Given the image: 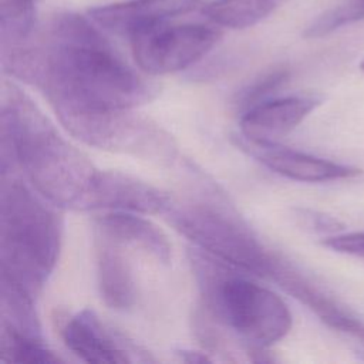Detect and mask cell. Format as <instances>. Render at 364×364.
<instances>
[{
	"label": "cell",
	"instance_id": "603a6c76",
	"mask_svg": "<svg viewBox=\"0 0 364 364\" xmlns=\"http://www.w3.org/2000/svg\"><path fill=\"white\" fill-rule=\"evenodd\" d=\"M360 70H361V71H364V60L360 63Z\"/></svg>",
	"mask_w": 364,
	"mask_h": 364
},
{
	"label": "cell",
	"instance_id": "5b68a950",
	"mask_svg": "<svg viewBox=\"0 0 364 364\" xmlns=\"http://www.w3.org/2000/svg\"><path fill=\"white\" fill-rule=\"evenodd\" d=\"M166 215L169 223L198 250L228 266L270 279L280 259L242 216L225 205L203 200L172 205Z\"/></svg>",
	"mask_w": 364,
	"mask_h": 364
},
{
	"label": "cell",
	"instance_id": "3957f363",
	"mask_svg": "<svg viewBox=\"0 0 364 364\" xmlns=\"http://www.w3.org/2000/svg\"><path fill=\"white\" fill-rule=\"evenodd\" d=\"M55 205L18 178L3 175L0 198L1 273L33 294L47 283L63 242Z\"/></svg>",
	"mask_w": 364,
	"mask_h": 364
},
{
	"label": "cell",
	"instance_id": "e0dca14e",
	"mask_svg": "<svg viewBox=\"0 0 364 364\" xmlns=\"http://www.w3.org/2000/svg\"><path fill=\"white\" fill-rule=\"evenodd\" d=\"M37 0H0L1 50L23 43L36 28Z\"/></svg>",
	"mask_w": 364,
	"mask_h": 364
},
{
	"label": "cell",
	"instance_id": "ffe728a7",
	"mask_svg": "<svg viewBox=\"0 0 364 364\" xmlns=\"http://www.w3.org/2000/svg\"><path fill=\"white\" fill-rule=\"evenodd\" d=\"M289 70L284 67H277L269 70L249 82L236 94V104L245 111L250 107L267 100V97L280 88L289 80Z\"/></svg>",
	"mask_w": 364,
	"mask_h": 364
},
{
	"label": "cell",
	"instance_id": "30bf717a",
	"mask_svg": "<svg viewBox=\"0 0 364 364\" xmlns=\"http://www.w3.org/2000/svg\"><path fill=\"white\" fill-rule=\"evenodd\" d=\"M320 104L318 95L267 98L242 114L240 132L250 142H274L303 122Z\"/></svg>",
	"mask_w": 364,
	"mask_h": 364
},
{
	"label": "cell",
	"instance_id": "9c48e42d",
	"mask_svg": "<svg viewBox=\"0 0 364 364\" xmlns=\"http://www.w3.org/2000/svg\"><path fill=\"white\" fill-rule=\"evenodd\" d=\"M202 3L203 0H127L90 9L88 17L101 28L131 38L186 14Z\"/></svg>",
	"mask_w": 364,
	"mask_h": 364
},
{
	"label": "cell",
	"instance_id": "6da1fadb",
	"mask_svg": "<svg viewBox=\"0 0 364 364\" xmlns=\"http://www.w3.org/2000/svg\"><path fill=\"white\" fill-rule=\"evenodd\" d=\"M3 68L36 85L57 117L77 111L135 109L159 92L135 73L85 17L51 14L20 44L1 50Z\"/></svg>",
	"mask_w": 364,
	"mask_h": 364
},
{
	"label": "cell",
	"instance_id": "ba28073f",
	"mask_svg": "<svg viewBox=\"0 0 364 364\" xmlns=\"http://www.w3.org/2000/svg\"><path fill=\"white\" fill-rule=\"evenodd\" d=\"M171 206V196L158 186L121 171L98 169L78 209L156 215Z\"/></svg>",
	"mask_w": 364,
	"mask_h": 364
},
{
	"label": "cell",
	"instance_id": "52a82bcc",
	"mask_svg": "<svg viewBox=\"0 0 364 364\" xmlns=\"http://www.w3.org/2000/svg\"><path fill=\"white\" fill-rule=\"evenodd\" d=\"M218 26L202 23L161 24L129 38L134 60L149 75L182 71L202 60L220 40Z\"/></svg>",
	"mask_w": 364,
	"mask_h": 364
},
{
	"label": "cell",
	"instance_id": "ac0fdd59",
	"mask_svg": "<svg viewBox=\"0 0 364 364\" xmlns=\"http://www.w3.org/2000/svg\"><path fill=\"white\" fill-rule=\"evenodd\" d=\"M0 353L3 360L16 363L48 364L61 361L41 337L28 336L7 326H3Z\"/></svg>",
	"mask_w": 364,
	"mask_h": 364
},
{
	"label": "cell",
	"instance_id": "7c38bea8",
	"mask_svg": "<svg viewBox=\"0 0 364 364\" xmlns=\"http://www.w3.org/2000/svg\"><path fill=\"white\" fill-rule=\"evenodd\" d=\"M270 280L310 309L328 327L350 334L364 343V323L283 257H280Z\"/></svg>",
	"mask_w": 364,
	"mask_h": 364
},
{
	"label": "cell",
	"instance_id": "7a4b0ae2",
	"mask_svg": "<svg viewBox=\"0 0 364 364\" xmlns=\"http://www.w3.org/2000/svg\"><path fill=\"white\" fill-rule=\"evenodd\" d=\"M1 136V166H17L28 183L57 208H80L98 169L13 84L4 87Z\"/></svg>",
	"mask_w": 364,
	"mask_h": 364
},
{
	"label": "cell",
	"instance_id": "7402d4cb",
	"mask_svg": "<svg viewBox=\"0 0 364 364\" xmlns=\"http://www.w3.org/2000/svg\"><path fill=\"white\" fill-rule=\"evenodd\" d=\"M181 358L186 363H205V361H209V358L202 354V353H196V351H188V350H183L181 351Z\"/></svg>",
	"mask_w": 364,
	"mask_h": 364
},
{
	"label": "cell",
	"instance_id": "d6986e66",
	"mask_svg": "<svg viewBox=\"0 0 364 364\" xmlns=\"http://www.w3.org/2000/svg\"><path fill=\"white\" fill-rule=\"evenodd\" d=\"M364 20V0H344L317 16L306 28V38H321L341 27Z\"/></svg>",
	"mask_w": 364,
	"mask_h": 364
},
{
	"label": "cell",
	"instance_id": "9a60e30c",
	"mask_svg": "<svg viewBox=\"0 0 364 364\" xmlns=\"http://www.w3.org/2000/svg\"><path fill=\"white\" fill-rule=\"evenodd\" d=\"M97 283L104 303L115 310H128L136 300V283L122 249L105 239L95 237Z\"/></svg>",
	"mask_w": 364,
	"mask_h": 364
},
{
	"label": "cell",
	"instance_id": "277c9868",
	"mask_svg": "<svg viewBox=\"0 0 364 364\" xmlns=\"http://www.w3.org/2000/svg\"><path fill=\"white\" fill-rule=\"evenodd\" d=\"M192 260L203 287L205 310L250 350L262 351L289 334L293 317L279 294L223 272V262L208 253H195Z\"/></svg>",
	"mask_w": 364,
	"mask_h": 364
},
{
	"label": "cell",
	"instance_id": "8fae6325",
	"mask_svg": "<svg viewBox=\"0 0 364 364\" xmlns=\"http://www.w3.org/2000/svg\"><path fill=\"white\" fill-rule=\"evenodd\" d=\"M246 148L252 155L270 171L299 182H328L337 179L355 178L361 169L344 164H337L291 148L276 145L274 142H250Z\"/></svg>",
	"mask_w": 364,
	"mask_h": 364
},
{
	"label": "cell",
	"instance_id": "5bb4252c",
	"mask_svg": "<svg viewBox=\"0 0 364 364\" xmlns=\"http://www.w3.org/2000/svg\"><path fill=\"white\" fill-rule=\"evenodd\" d=\"M61 336L65 347L85 363L122 364L129 361L127 351L115 343L90 309L71 316L65 321Z\"/></svg>",
	"mask_w": 364,
	"mask_h": 364
},
{
	"label": "cell",
	"instance_id": "4fadbf2b",
	"mask_svg": "<svg viewBox=\"0 0 364 364\" xmlns=\"http://www.w3.org/2000/svg\"><path fill=\"white\" fill-rule=\"evenodd\" d=\"M94 230L97 237L142 252L161 264L171 263L172 246L168 236L139 213L107 210L95 218Z\"/></svg>",
	"mask_w": 364,
	"mask_h": 364
},
{
	"label": "cell",
	"instance_id": "44dd1931",
	"mask_svg": "<svg viewBox=\"0 0 364 364\" xmlns=\"http://www.w3.org/2000/svg\"><path fill=\"white\" fill-rule=\"evenodd\" d=\"M323 246L344 255L364 256V232H351L326 237Z\"/></svg>",
	"mask_w": 364,
	"mask_h": 364
},
{
	"label": "cell",
	"instance_id": "2e32d148",
	"mask_svg": "<svg viewBox=\"0 0 364 364\" xmlns=\"http://www.w3.org/2000/svg\"><path fill=\"white\" fill-rule=\"evenodd\" d=\"M286 0H213L203 6V16L215 26L247 28L270 16Z\"/></svg>",
	"mask_w": 364,
	"mask_h": 364
},
{
	"label": "cell",
	"instance_id": "8992f818",
	"mask_svg": "<svg viewBox=\"0 0 364 364\" xmlns=\"http://www.w3.org/2000/svg\"><path fill=\"white\" fill-rule=\"evenodd\" d=\"M64 128L81 142L98 149L168 161L176 154L172 136L134 109L77 111L58 115Z\"/></svg>",
	"mask_w": 364,
	"mask_h": 364
}]
</instances>
